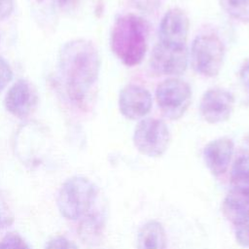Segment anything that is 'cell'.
I'll return each mask as SVG.
<instances>
[{
  "label": "cell",
  "instance_id": "484cf974",
  "mask_svg": "<svg viewBox=\"0 0 249 249\" xmlns=\"http://www.w3.org/2000/svg\"><path fill=\"white\" fill-rule=\"evenodd\" d=\"M76 0H53V2L59 6L60 8H66V7H70L71 5H73L75 3Z\"/></svg>",
  "mask_w": 249,
  "mask_h": 249
},
{
  "label": "cell",
  "instance_id": "8fae6325",
  "mask_svg": "<svg viewBox=\"0 0 249 249\" xmlns=\"http://www.w3.org/2000/svg\"><path fill=\"white\" fill-rule=\"evenodd\" d=\"M190 29L187 14L180 8L168 10L160 24V42L169 46H186Z\"/></svg>",
  "mask_w": 249,
  "mask_h": 249
},
{
  "label": "cell",
  "instance_id": "d4e9b609",
  "mask_svg": "<svg viewBox=\"0 0 249 249\" xmlns=\"http://www.w3.org/2000/svg\"><path fill=\"white\" fill-rule=\"evenodd\" d=\"M15 8V0H0V20L11 16Z\"/></svg>",
  "mask_w": 249,
  "mask_h": 249
},
{
  "label": "cell",
  "instance_id": "44dd1931",
  "mask_svg": "<svg viewBox=\"0 0 249 249\" xmlns=\"http://www.w3.org/2000/svg\"><path fill=\"white\" fill-rule=\"evenodd\" d=\"M13 71L5 58L0 56V91H2L12 81Z\"/></svg>",
  "mask_w": 249,
  "mask_h": 249
},
{
  "label": "cell",
  "instance_id": "6da1fadb",
  "mask_svg": "<svg viewBox=\"0 0 249 249\" xmlns=\"http://www.w3.org/2000/svg\"><path fill=\"white\" fill-rule=\"evenodd\" d=\"M100 56L94 44L86 39L65 43L58 55V66L66 92L76 103L83 102L97 82Z\"/></svg>",
  "mask_w": 249,
  "mask_h": 249
},
{
  "label": "cell",
  "instance_id": "8992f818",
  "mask_svg": "<svg viewBox=\"0 0 249 249\" xmlns=\"http://www.w3.org/2000/svg\"><path fill=\"white\" fill-rule=\"evenodd\" d=\"M132 140L140 154L149 158H159L167 151L171 135L163 121L146 118L136 124Z\"/></svg>",
  "mask_w": 249,
  "mask_h": 249
},
{
  "label": "cell",
  "instance_id": "5bb4252c",
  "mask_svg": "<svg viewBox=\"0 0 249 249\" xmlns=\"http://www.w3.org/2000/svg\"><path fill=\"white\" fill-rule=\"evenodd\" d=\"M136 249H167V237L162 224L156 220L146 222L137 232Z\"/></svg>",
  "mask_w": 249,
  "mask_h": 249
},
{
  "label": "cell",
  "instance_id": "9c48e42d",
  "mask_svg": "<svg viewBox=\"0 0 249 249\" xmlns=\"http://www.w3.org/2000/svg\"><path fill=\"white\" fill-rule=\"evenodd\" d=\"M38 93L34 86L25 79L15 82L4 98L6 110L18 119L28 117L38 105Z\"/></svg>",
  "mask_w": 249,
  "mask_h": 249
},
{
  "label": "cell",
  "instance_id": "cb8c5ba5",
  "mask_svg": "<svg viewBox=\"0 0 249 249\" xmlns=\"http://www.w3.org/2000/svg\"><path fill=\"white\" fill-rule=\"evenodd\" d=\"M239 80L242 89L245 92L246 103L249 104V61H247L240 69Z\"/></svg>",
  "mask_w": 249,
  "mask_h": 249
},
{
  "label": "cell",
  "instance_id": "5b68a950",
  "mask_svg": "<svg viewBox=\"0 0 249 249\" xmlns=\"http://www.w3.org/2000/svg\"><path fill=\"white\" fill-rule=\"evenodd\" d=\"M156 100L159 109L166 119L177 121L190 107L192 89L187 82L171 77L158 85Z\"/></svg>",
  "mask_w": 249,
  "mask_h": 249
},
{
  "label": "cell",
  "instance_id": "4fadbf2b",
  "mask_svg": "<svg viewBox=\"0 0 249 249\" xmlns=\"http://www.w3.org/2000/svg\"><path fill=\"white\" fill-rule=\"evenodd\" d=\"M222 211L233 226L249 220V190L232 188L224 198Z\"/></svg>",
  "mask_w": 249,
  "mask_h": 249
},
{
  "label": "cell",
  "instance_id": "9a60e30c",
  "mask_svg": "<svg viewBox=\"0 0 249 249\" xmlns=\"http://www.w3.org/2000/svg\"><path fill=\"white\" fill-rule=\"evenodd\" d=\"M105 226V216L101 212L91 209L80 219L78 233L84 243L88 245H96L103 233Z\"/></svg>",
  "mask_w": 249,
  "mask_h": 249
},
{
  "label": "cell",
  "instance_id": "ac0fdd59",
  "mask_svg": "<svg viewBox=\"0 0 249 249\" xmlns=\"http://www.w3.org/2000/svg\"><path fill=\"white\" fill-rule=\"evenodd\" d=\"M0 249H31L26 240L18 232H8L0 240Z\"/></svg>",
  "mask_w": 249,
  "mask_h": 249
},
{
  "label": "cell",
  "instance_id": "e0dca14e",
  "mask_svg": "<svg viewBox=\"0 0 249 249\" xmlns=\"http://www.w3.org/2000/svg\"><path fill=\"white\" fill-rule=\"evenodd\" d=\"M219 4L230 17L249 24V0H219Z\"/></svg>",
  "mask_w": 249,
  "mask_h": 249
},
{
  "label": "cell",
  "instance_id": "30bf717a",
  "mask_svg": "<svg viewBox=\"0 0 249 249\" xmlns=\"http://www.w3.org/2000/svg\"><path fill=\"white\" fill-rule=\"evenodd\" d=\"M121 114L131 121L144 118L152 108V95L148 89L138 85H126L119 94Z\"/></svg>",
  "mask_w": 249,
  "mask_h": 249
},
{
  "label": "cell",
  "instance_id": "ba28073f",
  "mask_svg": "<svg viewBox=\"0 0 249 249\" xmlns=\"http://www.w3.org/2000/svg\"><path fill=\"white\" fill-rule=\"evenodd\" d=\"M234 108L233 95L224 89H210L201 96L199 112L203 120L212 124L227 122Z\"/></svg>",
  "mask_w": 249,
  "mask_h": 249
},
{
  "label": "cell",
  "instance_id": "7c38bea8",
  "mask_svg": "<svg viewBox=\"0 0 249 249\" xmlns=\"http://www.w3.org/2000/svg\"><path fill=\"white\" fill-rule=\"evenodd\" d=\"M233 150V141L229 137L216 138L205 145L203 160L211 174L220 176L228 170Z\"/></svg>",
  "mask_w": 249,
  "mask_h": 249
},
{
  "label": "cell",
  "instance_id": "277c9868",
  "mask_svg": "<svg viewBox=\"0 0 249 249\" xmlns=\"http://www.w3.org/2000/svg\"><path fill=\"white\" fill-rule=\"evenodd\" d=\"M190 56L192 66L196 73L204 77H215L224 64V43L214 34L199 35L192 43Z\"/></svg>",
  "mask_w": 249,
  "mask_h": 249
},
{
  "label": "cell",
  "instance_id": "7402d4cb",
  "mask_svg": "<svg viewBox=\"0 0 249 249\" xmlns=\"http://www.w3.org/2000/svg\"><path fill=\"white\" fill-rule=\"evenodd\" d=\"M46 249H78V246L64 236H55L50 239Z\"/></svg>",
  "mask_w": 249,
  "mask_h": 249
},
{
  "label": "cell",
  "instance_id": "603a6c76",
  "mask_svg": "<svg viewBox=\"0 0 249 249\" xmlns=\"http://www.w3.org/2000/svg\"><path fill=\"white\" fill-rule=\"evenodd\" d=\"M134 6L145 13L155 12L161 3V0H133Z\"/></svg>",
  "mask_w": 249,
  "mask_h": 249
},
{
  "label": "cell",
  "instance_id": "d6986e66",
  "mask_svg": "<svg viewBox=\"0 0 249 249\" xmlns=\"http://www.w3.org/2000/svg\"><path fill=\"white\" fill-rule=\"evenodd\" d=\"M14 222V213L6 196L0 192V231Z\"/></svg>",
  "mask_w": 249,
  "mask_h": 249
},
{
  "label": "cell",
  "instance_id": "ffe728a7",
  "mask_svg": "<svg viewBox=\"0 0 249 249\" xmlns=\"http://www.w3.org/2000/svg\"><path fill=\"white\" fill-rule=\"evenodd\" d=\"M234 236L239 245L249 247V220L234 226Z\"/></svg>",
  "mask_w": 249,
  "mask_h": 249
},
{
  "label": "cell",
  "instance_id": "52a82bcc",
  "mask_svg": "<svg viewBox=\"0 0 249 249\" xmlns=\"http://www.w3.org/2000/svg\"><path fill=\"white\" fill-rule=\"evenodd\" d=\"M150 66L159 75L180 76L188 66V51L186 46L175 47L158 43L151 53Z\"/></svg>",
  "mask_w": 249,
  "mask_h": 249
},
{
  "label": "cell",
  "instance_id": "3957f363",
  "mask_svg": "<svg viewBox=\"0 0 249 249\" xmlns=\"http://www.w3.org/2000/svg\"><path fill=\"white\" fill-rule=\"evenodd\" d=\"M97 194V187L91 180L81 175L72 176L66 179L58 190V211L67 220H80L92 209Z\"/></svg>",
  "mask_w": 249,
  "mask_h": 249
},
{
  "label": "cell",
  "instance_id": "2e32d148",
  "mask_svg": "<svg viewBox=\"0 0 249 249\" xmlns=\"http://www.w3.org/2000/svg\"><path fill=\"white\" fill-rule=\"evenodd\" d=\"M232 188L249 190V155L237 159L231 171Z\"/></svg>",
  "mask_w": 249,
  "mask_h": 249
},
{
  "label": "cell",
  "instance_id": "7a4b0ae2",
  "mask_svg": "<svg viewBox=\"0 0 249 249\" xmlns=\"http://www.w3.org/2000/svg\"><path fill=\"white\" fill-rule=\"evenodd\" d=\"M148 25L139 16L126 14L118 18L112 27L111 48L126 66L138 65L143 60L148 46Z\"/></svg>",
  "mask_w": 249,
  "mask_h": 249
}]
</instances>
